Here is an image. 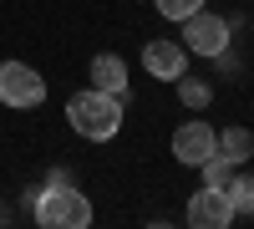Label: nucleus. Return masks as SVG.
<instances>
[{
  "label": "nucleus",
  "mask_w": 254,
  "mask_h": 229,
  "mask_svg": "<svg viewBox=\"0 0 254 229\" xmlns=\"http://www.w3.org/2000/svg\"><path fill=\"white\" fill-rule=\"evenodd\" d=\"M66 122L81 133V138H92V143H107V138H117L122 133V97H112V92H76L71 102H66Z\"/></svg>",
  "instance_id": "nucleus-1"
},
{
  "label": "nucleus",
  "mask_w": 254,
  "mask_h": 229,
  "mask_svg": "<svg viewBox=\"0 0 254 229\" xmlns=\"http://www.w3.org/2000/svg\"><path fill=\"white\" fill-rule=\"evenodd\" d=\"M36 224L41 229H87L92 204H87V194L66 189V183H51L46 194H36Z\"/></svg>",
  "instance_id": "nucleus-2"
},
{
  "label": "nucleus",
  "mask_w": 254,
  "mask_h": 229,
  "mask_svg": "<svg viewBox=\"0 0 254 229\" xmlns=\"http://www.w3.org/2000/svg\"><path fill=\"white\" fill-rule=\"evenodd\" d=\"M229 20L214 15V10H193L183 20V51H193V56H224L229 51Z\"/></svg>",
  "instance_id": "nucleus-3"
},
{
  "label": "nucleus",
  "mask_w": 254,
  "mask_h": 229,
  "mask_svg": "<svg viewBox=\"0 0 254 229\" xmlns=\"http://www.w3.org/2000/svg\"><path fill=\"white\" fill-rule=\"evenodd\" d=\"M0 102L5 107H41L46 102V76L26 61H0Z\"/></svg>",
  "instance_id": "nucleus-4"
},
{
  "label": "nucleus",
  "mask_w": 254,
  "mask_h": 229,
  "mask_svg": "<svg viewBox=\"0 0 254 229\" xmlns=\"http://www.w3.org/2000/svg\"><path fill=\"white\" fill-rule=\"evenodd\" d=\"M188 224H193V229H229V224H234V204H229V194L214 189V183H203V189L188 199Z\"/></svg>",
  "instance_id": "nucleus-5"
},
{
  "label": "nucleus",
  "mask_w": 254,
  "mask_h": 229,
  "mask_svg": "<svg viewBox=\"0 0 254 229\" xmlns=\"http://www.w3.org/2000/svg\"><path fill=\"white\" fill-rule=\"evenodd\" d=\"M208 153H219V133L208 128V122H183L173 133V158L188 163V168H198Z\"/></svg>",
  "instance_id": "nucleus-6"
},
{
  "label": "nucleus",
  "mask_w": 254,
  "mask_h": 229,
  "mask_svg": "<svg viewBox=\"0 0 254 229\" xmlns=\"http://www.w3.org/2000/svg\"><path fill=\"white\" fill-rule=\"evenodd\" d=\"M142 67L153 72L158 81H178L188 72V51H183V41H147L142 46Z\"/></svg>",
  "instance_id": "nucleus-7"
},
{
  "label": "nucleus",
  "mask_w": 254,
  "mask_h": 229,
  "mask_svg": "<svg viewBox=\"0 0 254 229\" xmlns=\"http://www.w3.org/2000/svg\"><path fill=\"white\" fill-rule=\"evenodd\" d=\"M92 87H97V92H112V97L127 92V67H122V56H112V51L92 56Z\"/></svg>",
  "instance_id": "nucleus-8"
},
{
  "label": "nucleus",
  "mask_w": 254,
  "mask_h": 229,
  "mask_svg": "<svg viewBox=\"0 0 254 229\" xmlns=\"http://www.w3.org/2000/svg\"><path fill=\"white\" fill-rule=\"evenodd\" d=\"M219 153L234 163V168H239V163H249V153H254V133H249V128H224V133H219Z\"/></svg>",
  "instance_id": "nucleus-9"
},
{
  "label": "nucleus",
  "mask_w": 254,
  "mask_h": 229,
  "mask_svg": "<svg viewBox=\"0 0 254 229\" xmlns=\"http://www.w3.org/2000/svg\"><path fill=\"white\" fill-rule=\"evenodd\" d=\"M229 204H234V214H254V178L239 173V178H229Z\"/></svg>",
  "instance_id": "nucleus-10"
},
{
  "label": "nucleus",
  "mask_w": 254,
  "mask_h": 229,
  "mask_svg": "<svg viewBox=\"0 0 254 229\" xmlns=\"http://www.w3.org/2000/svg\"><path fill=\"white\" fill-rule=\"evenodd\" d=\"M198 168H203V183H214V189H229V178H234V163H229L224 153H208Z\"/></svg>",
  "instance_id": "nucleus-11"
},
{
  "label": "nucleus",
  "mask_w": 254,
  "mask_h": 229,
  "mask_svg": "<svg viewBox=\"0 0 254 229\" xmlns=\"http://www.w3.org/2000/svg\"><path fill=\"white\" fill-rule=\"evenodd\" d=\"M178 97L188 102V107H208V81H193V76H178Z\"/></svg>",
  "instance_id": "nucleus-12"
},
{
  "label": "nucleus",
  "mask_w": 254,
  "mask_h": 229,
  "mask_svg": "<svg viewBox=\"0 0 254 229\" xmlns=\"http://www.w3.org/2000/svg\"><path fill=\"white\" fill-rule=\"evenodd\" d=\"M153 5H158L168 20H188L193 10H203V0H153Z\"/></svg>",
  "instance_id": "nucleus-13"
}]
</instances>
